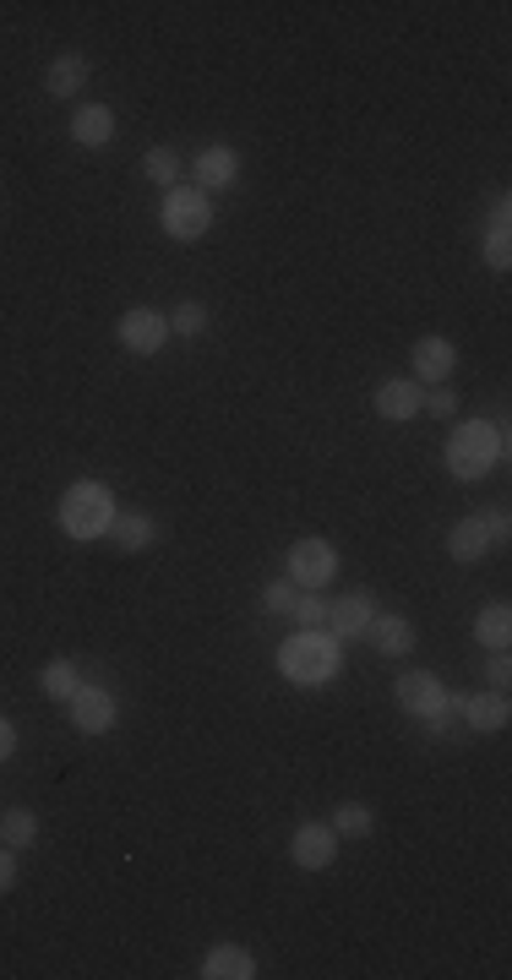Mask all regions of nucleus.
<instances>
[{
    "label": "nucleus",
    "instance_id": "obj_22",
    "mask_svg": "<svg viewBox=\"0 0 512 980\" xmlns=\"http://www.w3.org/2000/svg\"><path fill=\"white\" fill-rule=\"evenodd\" d=\"M475 637H480L486 648H508V637H512V610H508V605H491V610H480V621H475Z\"/></svg>",
    "mask_w": 512,
    "mask_h": 980
},
{
    "label": "nucleus",
    "instance_id": "obj_7",
    "mask_svg": "<svg viewBox=\"0 0 512 980\" xmlns=\"http://www.w3.org/2000/svg\"><path fill=\"white\" fill-rule=\"evenodd\" d=\"M66 708H71V725L82 730V736H104L109 725H115V697L104 692V686H76L71 697H66Z\"/></svg>",
    "mask_w": 512,
    "mask_h": 980
},
{
    "label": "nucleus",
    "instance_id": "obj_31",
    "mask_svg": "<svg viewBox=\"0 0 512 980\" xmlns=\"http://www.w3.org/2000/svg\"><path fill=\"white\" fill-rule=\"evenodd\" d=\"M508 218H512V202L497 196V207H491V235H508Z\"/></svg>",
    "mask_w": 512,
    "mask_h": 980
},
{
    "label": "nucleus",
    "instance_id": "obj_23",
    "mask_svg": "<svg viewBox=\"0 0 512 980\" xmlns=\"http://www.w3.org/2000/svg\"><path fill=\"white\" fill-rule=\"evenodd\" d=\"M76 686H82V676H76V665H71V659H55V665H44V692H49L55 703H66Z\"/></svg>",
    "mask_w": 512,
    "mask_h": 980
},
{
    "label": "nucleus",
    "instance_id": "obj_11",
    "mask_svg": "<svg viewBox=\"0 0 512 980\" xmlns=\"http://www.w3.org/2000/svg\"><path fill=\"white\" fill-rule=\"evenodd\" d=\"M453 366H459V349H453L448 338H420V344H415V371H420V382L442 387V382L453 377Z\"/></svg>",
    "mask_w": 512,
    "mask_h": 980
},
{
    "label": "nucleus",
    "instance_id": "obj_10",
    "mask_svg": "<svg viewBox=\"0 0 512 980\" xmlns=\"http://www.w3.org/2000/svg\"><path fill=\"white\" fill-rule=\"evenodd\" d=\"M371 616H377V605H371V594H366V588H355V594H344V599H333V605H328V626H333V637H366Z\"/></svg>",
    "mask_w": 512,
    "mask_h": 980
},
{
    "label": "nucleus",
    "instance_id": "obj_13",
    "mask_svg": "<svg viewBox=\"0 0 512 980\" xmlns=\"http://www.w3.org/2000/svg\"><path fill=\"white\" fill-rule=\"evenodd\" d=\"M202 976L207 980H251L257 976V959H251L246 948H235V943H218V948L202 959Z\"/></svg>",
    "mask_w": 512,
    "mask_h": 980
},
{
    "label": "nucleus",
    "instance_id": "obj_17",
    "mask_svg": "<svg viewBox=\"0 0 512 980\" xmlns=\"http://www.w3.org/2000/svg\"><path fill=\"white\" fill-rule=\"evenodd\" d=\"M44 87H49L55 98H71V93H82V87H87V55H60V60L49 65Z\"/></svg>",
    "mask_w": 512,
    "mask_h": 980
},
{
    "label": "nucleus",
    "instance_id": "obj_34",
    "mask_svg": "<svg viewBox=\"0 0 512 980\" xmlns=\"http://www.w3.org/2000/svg\"><path fill=\"white\" fill-rule=\"evenodd\" d=\"M491 681H497V692H502V686H508V681H512V670H508V659H497V665H491Z\"/></svg>",
    "mask_w": 512,
    "mask_h": 980
},
{
    "label": "nucleus",
    "instance_id": "obj_2",
    "mask_svg": "<svg viewBox=\"0 0 512 980\" xmlns=\"http://www.w3.org/2000/svg\"><path fill=\"white\" fill-rule=\"evenodd\" d=\"M502 431L497 426H486V420H464L459 431H453V442H448V469L459 475V480H486L491 469H497V458H502Z\"/></svg>",
    "mask_w": 512,
    "mask_h": 980
},
{
    "label": "nucleus",
    "instance_id": "obj_19",
    "mask_svg": "<svg viewBox=\"0 0 512 980\" xmlns=\"http://www.w3.org/2000/svg\"><path fill=\"white\" fill-rule=\"evenodd\" d=\"M459 708H464V719H469L475 730H502V725H508V697H502V692H491V697H459Z\"/></svg>",
    "mask_w": 512,
    "mask_h": 980
},
{
    "label": "nucleus",
    "instance_id": "obj_18",
    "mask_svg": "<svg viewBox=\"0 0 512 980\" xmlns=\"http://www.w3.org/2000/svg\"><path fill=\"white\" fill-rule=\"evenodd\" d=\"M235 175H240V158H235L229 147H207V153L197 158V180H202L207 191H224V186H235Z\"/></svg>",
    "mask_w": 512,
    "mask_h": 980
},
{
    "label": "nucleus",
    "instance_id": "obj_6",
    "mask_svg": "<svg viewBox=\"0 0 512 980\" xmlns=\"http://www.w3.org/2000/svg\"><path fill=\"white\" fill-rule=\"evenodd\" d=\"M398 703H404L415 719L442 725V714H448V686H442L437 676H426V670H409V676H398Z\"/></svg>",
    "mask_w": 512,
    "mask_h": 980
},
{
    "label": "nucleus",
    "instance_id": "obj_5",
    "mask_svg": "<svg viewBox=\"0 0 512 980\" xmlns=\"http://www.w3.org/2000/svg\"><path fill=\"white\" fill-rule=\"evenodd\" d=\"M333 572H338V550H333L328 539H300V545L289 550V583L322 588Z\"/></svg>",
    "mask_w": 512,
    "mask_h": 980
},
{
    "label": "nucleus",
    "instance_id": "obj_14",
    "mask_svg": "<svg viewBox=\"0 0 512 980\" xmlns=\"http://www.w3.org/2000/svg\"><path fill=\"white\" fill-rule=\"evenodd\" d=\"M71 136H76L82 147H104V142L115 136V109H104V104H82V109L71 115Z\"/></svg>",
    "mask_w": 512,
    "mask_h": 980
},
{
    "label": "nucleus",
    "instance_id": "obj_25",
    "mask_svg": "<svg viewBox=\"0 0 512 980\" xmlns=\"http://www.w3.org/2000/svg\"><path fill=\"white\" fill-rule=\"evenodd\" d=\"M371 828H377V817H371L366 806H355V801L338 806V817H333V834H338V839H366Z\"/></svg>",
    "mask_w": 512,
    "mask_h": 980
},
{
    "label": "nucleus",
    "instance_id": "obj_16",
    "mask_svg": "<svg viewBox=\"0 0 512 980\" xmlns=\"http://www.w3.org/2000/svg\"><path fill=\"white\" fill-rule=\"evenodd\" d=\"M420 387L415 382H382L377 387V415L382 420H409V415H420Z\"/></svg>",
    "mask_w": 512,
    "mask_h": 980
},
{
    "label": "nucleus",
    "instance_id": "obj_30",
    "mask_svg": "<svg viewBox=\"0 0 512 980\" xmlns=\"http://www.w3.org/2000/svg\"><path fill=\"white\" fill-rule=\"evenodd\" d=\"M486 267H497V273H508L512 267V240L508 235H491V240H486Z\"/></svg>",
    "mask_w": 512,
    "mask_h": 980
},
{
    "label": "nucleus",
    "instance_id": "obj_29",
    "mask_svg": "<svg viewBox=\"0 0 512 980\" xmlns=\"http://www.w3.org/2000/svg\"><path fill=\"white\" fill-rule=\"evenodd\" d=\"M420 409H431V415H442V420H448V415L459 409V393H453V387H431V393L420 398Z\"/></svg>",
    "mask_w": 512,
    "mask_h": 980
},
{
    "label": "nucleus",
    "instance_id": "obj_21",
    "mask_svg": "<svg viewBox=\"0 0 512 980\" xmlns=\"http://www.w3.org/2000/svg\"><path fill=\"white\" fill-rule=\"evenodd\" d=\"M0 839H5L11 850L33 845V839H38V817H33L27 806H11V812H0Z\"/></svg>",
    "mask_w": 512,
    "mask_h": 980
},
{
    "label": "nucleus",
    "instance_id": "obj_26",
    "mask_svg": "<svg viewBox=\"0 0 512 980\" xmlns=\"http://www.w3.org/2000/svg\"><path fill=\"white\" fill-rule=\"evenodd\" d=\"M295 621H300V632H317L322 621H328V599L317 594V588H300V599H295V610H289Z\"/></svg>",
    "mask_w": 512,
    "mask_h": 980
},
{
    "label": "nucleus",
    "instance_id": "obj_15",
    "mask_svg": "<svg viewBox=\"0 0 512 980\" xmlns=\"http://www.w3.org/2000/svg\"><path fill=\"white\" fill-rule=\"evenodd\" d=\"M491 550V528H486V517H464V523H453V534H448V555L453 561H480Z\"/></svg>",
    "mask_w": 512,
    "mask_h": 980
},
{
    "label": "nucleus",
    "instance_id": "obj_28",
    "mask_svg": "<svg viewBox=\"0 0 512 980\" xmlns=\"http://www.w3.org/2000/svg\"><path fill=\"white\" fill-rule=\"evenodd\" d=\"M295 599H300V583H289V577H284V583H273V588L262 594V610H267V616H289V610H295Z\"/></svg>",
    "mask_w": 512,
    "mask_h": 980
},
{
    "label": "nucleus",
    "instance_id": "obj_33",
    "mask_svg": "<svg viewBox=\"0 0 512 980\" xmlns=\"http://www.w3.org/2000/svg\"><path fill=\"white\" fill-rule=\"evenodd\" d=\"M16 752V730H11V719H0V763Z\"/></svg>",
    "mask_w": 512,
    "mask_h": 980
},
{
    "label": "nucleus",
    "instance_id": "obj_9",
    "mask_svg": "<svg viewBox=\"0 0 512 980\" xmlns=\"http://www.w3.org/2000/svg\"><path fill=\"white\" fill-rule=\"evenodd\" d=\"M289 856H295V867L322 872V867H333V856H338V834H333L328 823H306V828H295Z\"/></svg>",
    "mask_w": 512,
    "mask_h": 980
},
{
    "label": "nucleus",
    "instance_id": "obj_27",
    "mask_svg": "<svg viewBox=\"0 0 512 980\" xmlns=\"http://www.w3.org/2000/svg\"><path fill=\"white\" fill-rule=\"evenodd\" d=\"M175 333H186V338H197L202 327H207V306H197V300H186V306H175L169 316H164Z\"/></svg>",
    "mask_w": 512,
    "mask_h": 980
},
{
    "label": "nucleus",
    "instance_id": "obj_20",
    "mask_svg": "<svg viewBox=\"0 0 512 980\" xmlns=\"http://www.w3.org/2000/svg\"><path fill=\"white\" fill-rule=\"evenodd\" d=\"M109 528H115L120 550H147L153 545V517L147 512H120V517H109Z\"/></svg>",
    "mask_w": 512,
    "mask_h": 980
},
{
    "label": "nucleus",
    "instance_id": "obj_4",
    "mask_svg": "<svg viewBox=\"0 0 512 980\" xmlns=\"http://www.w3.org/2000/svg\"><path fill=\"white\" fill-rule=\"evenodd\" d=\"M207 224H213V202H207V191H186V186H175V191L164 196V229H169L175 240H197Z\"/></svg>",
    "mask_w": 512,
    "mask_h": 980
},
{
    "label": "nucleus",
    "instance_id": "obj_24",
    "mask_svg": "<svg viewBox=\"0 0 512 980\" xmlns=\"http://www.w3.org/2000/svg\"><path fill=\"white\" fill-rule=\"evenodd\" d=\"M142 169H147V180H158V186L175 191V180H180V153H175V147H153V153L142 158Z\"/></svg>",
    "mask_w": 512,
    "mask_h": 980
},
{
    "label": "nucleus",
    "instance_id": "obj_3",
    "mask_svg": "<svg viewBox=\"0 0 512 980\" xmlns=\"http://www.w3.org/2000/svg\"><path fill=\"white\" fill-rule=\"evenodd\" d=\"M109 517H115V506H109V490L98 486V480L71 486L66 501H60V528H66L71 539H98V534L109 528Z\"/></svg>",
    "mask_w": 512,
    "mask_h": 980
},
{
    "label": "nucleus",
    "instance_id": "obj_12",
    "mask_svg": "<svg viewBox=\"0 0 512 980\" xmlns=\"http://www.w3.org/2000/svg\"><path fill=\"white\" fill-rule=\"evenodd\" d=\"M366 637H371L377 654H388V659H404V654L415 648V626H409L404 616H371Z\"/></svg>",
    "mask_w": 512,
    "mask_h": 980
},
{
    "label": "nucleus",
    "instance_id": "obj_1",
    "mask_svg": "<svg viewBox=\"0 0 512 980\" xmlns=\"http://www.w3.org/2000/svg\"><path fill=\"white\" fill-rule=\"evenodd\" d=\"M278 670H284V681H295V686H322V681H333V670H338V637H333V632H295V637L278 648Z\"/></svg>",
    "mask_w": 512,
    "mask_h": 980
},
{
    "label": "nucleus",
    "instance_id": "obj_32",
    "mask_svg": "<svg viewBox=\"0 0 512 980\" xmlns=\"http://www.w3.org/2000/svg\"><path fill=\"white\" fill-rule=\"evenodd\" d=\"M11 883H16V861H11V845L0 850V894H11Z\"/></svg>",
    "mask_w": 512,
    "mask_h": 980
},
{
    "label": "nucleus",
    "instance_id": "obj_8",
    "mask_svg": "<svg viewBox=\"0 0 512 980\" xmlns=\"http://www.w3.org/2000/svg\"><path fill=\"white\" fill-rule=\"evenodd\" d=\"M164 338H169V322H164L158 311L136 306V311H126V316H120V344H126L131 355H158V349H164Z\"/></svg>",
    "mask_w": 512,
    "mask_h": 980
}]
</instances>
